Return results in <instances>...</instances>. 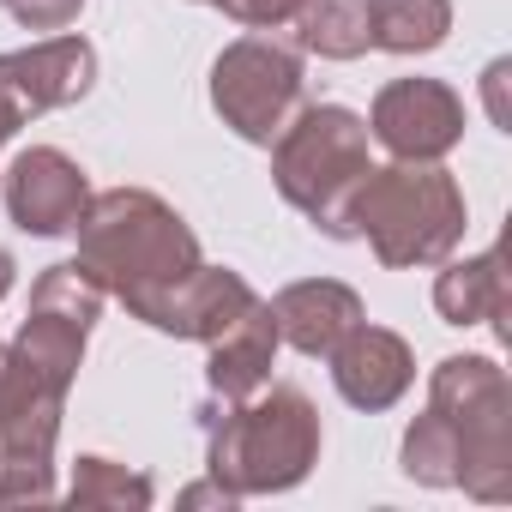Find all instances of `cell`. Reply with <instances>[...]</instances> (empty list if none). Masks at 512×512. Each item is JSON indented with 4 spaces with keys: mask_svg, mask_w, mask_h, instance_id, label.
I'll list each match as a JSON object with an SVG mask.
<instances>
[{
    "mask_svg": "<svg viewBox=\"0 0 512 512\" xmlns=\"http://www.w3.org/2000/svg\"><path fill=\"white\" fill-rule=\"evenodd\" d=\"M73 229H79V260L91 266V278L133 320H145L151 302L205 260L187 217L175 205H163L157 193H145V187L91 193V205H85V217Z\"/></svg>",
    "mask_w": 512,
    "mask_h": 512,
    "instance_id": "1",
    "label": "cell"
},
{
    "mask_svg": "<svg viewBox=\"0 0 512 512\" xmlns=\"http://www.w3.org/2000/svg\"><path fill=\"white\" fill-rule=\"evenodd\" d=\"M199 422H205V464L235 500L284 494L320 464V410L308 404L302 386L266 380L247 398H211Z\"/></svg>",
    "mask_w": 512,
    "mask_h": 512,
    "instance_id": "2",
    "label": "cell"
},
{
    "mask_svg": "<svg viewBox=\"0 0 512 512\" xmlns=\"http://www.w3.org/2000/svg\"><path fill=\"white\" fill-rule=\"evenodd\" d=\"M350 235L374 247V260L404 266H440L464 241V193L440 163H386L368 169L350 199Z\"/></svg>",
    "mask_w": 512,
    "mask_h": 512,
    "instance_id": "3",
    "label": "cell"
},
{
    "mask_svg": "<svg viewBox=\"0 0 512 512\" xmlns=\"http://www.w3.org/2000/svg\"><path fill=\"white\" fill-rule=\"evenodd\" d=\"M368 121L344 103H302L290 115V127L272 139V181L278 193L314 217V229H326L332 241H356L350 235V199L362 187V175L374 169L368 157Z\"/></svg>",
    "mask_w": 512,
    "mask_h": 512,
    "instance_id": "4",
    "label": "cell"
},
{
    "mask_svg": "<svg viewBox=\"0 0 512 512\" xmlns=\"http://www.w3.org/2000/svg\"><path fill=\"white\" fill-rule=\"evenodd\" d=\"M428 410L458 434V488L512 500V386L494 356H446L428 380Z\"/></svg>",
    "mask_w": 512,
    "mask_h": 512,
    "instance_id": "5",
    "label": "cell"
},
{
    "mask_svg": "<svg viewBox=\"0 0 512 512\" xmlns=\"http://www.w3.org/2000/svg\"><path fill=\"white\" fill-rule=\"evenodd\" d=\"M67 386L37 374L13 344L0 362V506L55 500V434Z\"/></svg>",
    "mask_w": 512,
    "mask_h": 512,
    "instance_id": "6",
    "label": "cell"
},
{
    "mask_svg": "<svg viewBox=\"0 0 512 512\" xmlns=\"http://www.w3.org/2000/svg\"><path fill=\"white\" fill-rule=\"evenodd\" d=\"M211 109L247 145H272L302 109V49L284 37H241L211 61Z\"/></svg>",
    "mask_w": 512,
    "mask_h": 512,
    "instance_id": "7",
    "label": "cell"
},
{
    "mask_svg": "<svg viewBox=\"0 0 512 512\" xmlns=\"http://www.w3.org/2000/svg\"><path fill=\"white\" fill-rule=\"evenodd\" d=\"M368 139L398 163H440L464 139V103L440 79H392L368 109Z\"/></svg>",
    "mask_w": 512,
    "mask_h": 512,
    "instance_id": "8",
    "label": "cell"
},
{
    "mask_svg": "<svg viewBox=\"0 0 512 512\" xmlns=\"http://www.w3.org/2000/svg\"><path fill=\"white\" fill-rule=\"evenodd\" d=\"M91 205V181L85 169L55 151V145H31L13 157L7 169V217L25 229V235H67Z\"/></svg>",
    "mask_w": 512,
    "mask_h": 512,
    "instance_id": "9",
    "label": "cell"
},
{
    "mask_svg": "<svg viewBox=\"0 0 512 512\" xmlns=\"http://www.w3.org/2000/svg\"><path fill=\"white\" fill-rule=\"evenodd\" d=\"M97 79V49L85 37H43L31 49L0 55V91H7L25 115L67 109L91 91Z\"/></svg>",
    "mask_w": 512,
    "mask_h": 512,
    "instance_id": "10",
    "label": "cell"
},
{
    "mask_svg": "<svg viewBox=\"0 0 512 512\" xmlns=\"http://www.w3.org/2000/svg\"><path fill=\"white\" fill-rule=\"evenodd\" d=\"M332 386H338V398L344 404H356V410H392L404 392H410V380H416V356H410V344L398 338V332H386V326H350L338 344H332Z\"/></svg>",
    "mask_w": 512,
    "mask_h": 512,
    "instance_id": "11",
    "label": "cell"
},
{
    "mask_svg": "<svg viewBox=\"0 0 512 512\" xmlns=\"http://www.w3.org/2000/svg\"><path fill=\"white\" fill-rule=\"evenodd\" d=\"M253 302L247 290V278L241 272H223V266H193L181 284H169L157 302H151V314H145V326H157V332H169V338H199V344H211L217 332H229Z\"/></svg>",
    "mask_w": 512,
    "mask_h": 512,
    "instance_id": "12",
    "label": "cell"
},
{
    "mask_svg": "<svg viewBox=\"0 0 512 512\" xmlns=\"http://www.w3.org/2000/svg\"><path fill=\"white\" fill-rule=\"evenodd\" d=\"M272 326H278V344L302 350V356H332V344L362 326V296L350 284H332V278H308V284H290L278 290L272 302Z\"/></svg>",
    "mask_w": 512,
    "mask_h": 512,
    "instance_id": "13",
    "label": "cell"
},
{
    "mask_svg": "<svg viewBox=\"0 0 512 512\" xmlns=\"http://www.w3.org/2000/svg\"><path fill=\"white\" fill-rule=\"evenodd\" d=\"M272 356H278V326H272V308L253 302L229 332L211 338V356H205V386L211 398H247L272 380Z\"/></svg>",
    "mask_w": 512,
    "mask_h": 512,
    "instance_id": "14",
    "label": "cell"
},
{
    "mask_svg": "<svg viewBox=\"0 0 512 512\" xmlns=\"http://www.w3.org/2000/svg\"><path fill=\"white\" fill-rule=\"evenodd\" d=\"M434 308L446 326H494L506 332V284H500V247L458 260L434 278Z\"/></svg>",
    "mask_w": 512,
    "mask_h": 512,
    "instance_id": "15",
    "label": "cell"
},
{
    "mask_svg": "<svg viewBox=\"0 0 512 512\" xmlns=\"http://www.w3.org/2000/svg\"><path fill=\"white\" fill-rule=\"evenodd\" d=\"M452 31V0H368V49L428 55Z\"/></svg>",
    "mask_w": 512,
    "mask_h": 512,
    "instance_id": "16",
    "label": "cell"
},
{
    "mask_svg": "<svg viewBox=\"0 0 512 512\" xmlns=\"http://www.w3.org/2000/svg\"><path fill=\"white\" fill-rule=\"evenodd\" d=\"M290 25H296V43L320 61L368 55V0H302Z\"/></svg>",
    "mask_w": 512,
    "mask_h": 512,
    "instance_id": "17",
    "label": "cell"
},
{
    "mask_svg": "<svg viewBox=\"0 0 512 512\" xmlns=\"http://www.w3.org/2000/svg\"><path fill=\"white\" fill-rule=\"evenodd\" d=\"M85 326H73V320H61V314H37L31 308V320L19 326V338H13V350L37 368V374H49L55 386H67L73 392V380H79V362H85Z\"/></svg>",
    "mask_w": 512,
    "mask_h": 512,
    "instance_id": "18",
    "label": "cell"
},
{
    "mask_svg": "<svg viewBox=\"0 0 512 512\" xmlns=\"http://www.w3.org/2000/svg\"><path fill=\"white\" fill-rule=\"evenodd\" d=\"M404 476L422 488H458V434L440 410H422L404 428V452H398Z\"/></svg>",
    "mask_w": 512,
    "mask_h": 512,
    "instance_id": "19",
    "label": "cell"
},
{
    "mask_svg": "<svg viewBox=\"0 0 512 512\" xmlns=\"http://www.w3.org/2000/svg\"><path fill=\"white\" fill-rule=\"evenodd\" d=\"M151 476L115 464V458H79L73 464V482H67V500L73 506H151Z\"/></svg>",
    "mask_w": 512,
    "mask_h": 512,
    "instance_id": "20",
    "label": "cell"
},
{
    "mask_svg": "<svg viewBox=\"0 0 512 512\" xmlns=\"http://www.w3.org/2000/svg\"><path fill=\"white\" fill-rule=\"evenodd\" d=\"M205 7H217V13H229L235 25H253V31H278V25L296 19L302 0H205Z\"/></svg>",
    "mask_w": 512,
    "mask_h": 512,
    "instance_id": "21",
    "label": "cell"
},
{
    "mask_svg": "<svg viewBox=\"0 0 512 512\" xmlns=\"http://www.w3.org/2000/svg\"><path fill=\"white\" fill-rule=\"evenodd\" d=\"M0 7H7L25 31H67L85 0H0Z\"/></svg>",
    "mask_w": 512,
    "mask_h": 512,
    "instance_id": "22",
    "label": "cell"
},
{
    "mask_svg": "<svg viewBox=\"0 0 512 512\" xmlns=\"http://www.w3.org/2000/svg\"><path fill=\"white\" fill-rule=\"evenodd\" d=\"M506 85H512V61H494L482 73V103H488V121L512 133V103H506Z\"/></svg>",
    "mask_w": 512,
    "mask_h": 512,
    "instance_id": "23",
    "label": "cell"
},
{
    "mask_svg": "<svg viewBox=\"0 0 512 512\" xmlns=\"http://www.w3.org/2000/svg\"><path fill=\"white\" fill-rule=\"evenodd\" d=\"M181 500H187V506H235V494H229L217 476H211V482H199V488H187Z\"/></svg>",
    "mask_w": 512,
    "mask_h": 512,
    "instance_id": "24",
    "label": "cell"
},
{
    "mask_svg": "<svg viewBox=\"0 0 512 512\" xmlns=\"http://www.w3.org/2000/svg\"><path fill=\"white\" fill-rule=\"evenodd\" d=\"M19 127H25V109H19V103H13L7 91H0V145H7V139H13Z\"/></svg>",
    "mask_w": 512,
    "mask_h": 512,
    "instance_id": "25",
    "label": "cell"
},
{
    "mask_svg": "<svg viewBox=\"0 0 512 512\" xmlns=\"http://www.w3.org/2000/svg\"><path fill=\"white\" fill-rule=\"evenodd\" d=\"M7 290H13V253L0 247V296H7Z\"/></svg>",
    "mask_w": 512,
    "mask_h": 512,
    "instance_id": "26",
    "label": "cell"
}]
</instances>
